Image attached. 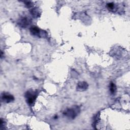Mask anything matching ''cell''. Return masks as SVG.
I'll return each instance as SVG.
<instances>
[{
	"instance_id": "8992f818",
	"label": "cell",
	"mask_w": 130,
	"mask_h": 130,
	"mask_svg": "<svg viewBox=\"0 0 130 130\" xmlns=\"http://www.w3.org/2000/svg\"><path fill=\"white\" fill-rule=\"evenodd\" d=\"M88 88V84L85 82H80L78 84V89L81 91L85 90Z\"/></svg>"
},
{
	"instance_id": "7a4b0ae2",
	"label": "cell",
	"mask_w": 130,
	"mask_h": 130,
	"mask_svg": "<svg viewBox=\"0 0 130 130\" xmlns=\"http://www.w3.org/2000/svg\"><path fill=\"white\" fill-rule=\"evenodd\" d=\"M31 21L30 19L27 17H23L19 20V24L22 27H26L31 23Z\"/></svg>"
},
{
	"instance_id": "3957f363",
	"label": "cell",
	"mask_w": 130,
	"mask_h": 130,
	"mask_svg": "<svg viewBox=\"0 0 130 130\" xmlns=\"http://www.w3.org/2000/svg\"><path fill=\"white\" fill-rule=\"evenodd\" d=\"M2 100L6 103H10L14 100V97L7 94H3L2 95Z\"/></svg>"
},
{
	"instance_id": "52a82bcc",
	"label": "cell",
	"mask_w": 130,
	"mask_h": 130,
	"mask_svg": "<svg viewBox=\"0 0 130 130\" xmlns=\"http://www.w3.org/2000/svg\"><path fill=\"white\" fill-rule=\"evenodd\" d=\"M31 13L32 15V16H33V17L35 18L39 17V16L40 15V12H39V10L37 8H33L31 10Z\"/></svg>"
},
{
	"instance_id": "30bf717a",
	"label": "cell",
	"mask_w": 130,
	"mask_h": 130,
	"mask_svg": "<svg viewBox=\"0 0 130 130\" xmlns=\"http://www.w3.org/2000/svg\"><path fill=\"white\" fill-rule=\"evenodd\" d=\"M107 7L110 10H112L113 9L114 7V4L113 3H108L107 4Z\"/></svg>"
},
{
	"instance_id": "5b68a950",
	"label": "cell",
	"mask_w": 130,
	"mask_h": 130,
	"mask_svg": "<svg viewBox=\"0 0 130 130\" xmlns=\"http://www.w3.org/2000/svg\"><path fill=\"white\" fill-rule=\"evenodd\" d=\"M30 32L32 34V35L35 36H38L40 37L41 36V31L39 28L37 26H33L30 28Z\"/></svg>"
},
{
	"instance_id": "6da1fadb",
	"label": "cell",
	"mask_w": 130,
	"mask_h": 130,
	"mask_svg": "<svg viewBox=\"0 0 130 130\" xmlns=\"http://www.w3.org/2000/svg\"><path fill=\"white\" fill-rule=\"evenodd\" d=\"M26 101L28 104H32L37 97V93L36 91H27L25 95Z\"/></svg>"
},
{
	"instance_id": "ba28073f",
	"label": "cell",
	"mask_w": 130,
	"mask_h": 130,
	"mask_svg": "<svg viewBox=\"0 0 130 130\" xmlns=\"http://www.w3.org/2000/svg\"><path fill=\"white\" fill-rule=\"evenodd\" d=\"M110 92L112 94H114L115 92L117 91V86L113 83H111L110 85Z\"/></svg>"
},
{
	"instance_id": "277c9868",
	"label": "cell",
	"mask_w": 130,
	"mask_h": 130,
	"mask_svg": "<svg viewBox=\"0 0 130 130\" xmlns=\"http://www.w3.org/2000/svg\"><path fill=\"white\" fill-rule=\"evenodd\" d=\"M76 109L73 108L70 109L66 111V112L65 113V114L68 117L74 119L77 115V112L75 110Z\"/></svg>"
},
{
	"instance_id": "9c48e42d",
	"label": "cell",
	"mask_w": 130,
	"mask_h": 130,
	"mask_svg": "<svg viewBox=\"0 0 130 130\" xmlns=\"http://www.w3.org/2000/svg\"><path fill=\"white\" fill-rule=\"evenodd\" d=\"M24 3H25L26 6L28 8H30L33 6V3L31 1H25Z\"/></svg>"
}]
</instances>
